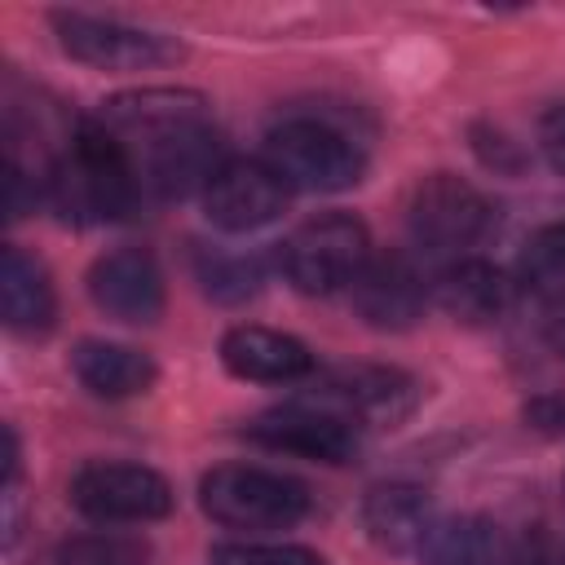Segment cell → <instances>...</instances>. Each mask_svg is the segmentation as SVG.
Instances as JSON below:
<instances>
[{
  "label": "cell",
  "mask_w": 565,
  "mask_h": 565,
  "mask_svg": "<svg viewBox=\"0 0 565 565\" xmlns=\"http://www.w3.org/2000/svg\"><path fill=\"white\" fill-rule=\"evenodd\" d=\"M516 278L543 305L552 309L565 305V225H543L525 238L516 256Z\"/></svg>",
  "instance_id": "cell-20"
},
{
  "label": "cell",
  "mask_w": 565,
  "mask_h": 565,
  "mask_svg": "<svg viewBox=\"0 0 565 565\" xmlns=\"http://www.w3.org/2000/svg\"><path fill=\"white\" fill-rule=\"evenodd\" d=\"M539 150L552 163V172L565 177V102L543 115V124H539Z\"/></svg>",
  "instance_id": "cell-25"
},
{
  "label": "cell",
  "mask_w": 565,
  "mask_h": 565,
  "mask_svg": "<svg viewBox=\"0 0 565 565\" xmlns=\"http://www.w3.org/2000/svg\"><path fill=\"white\" fill-rule=\"evenodd\" d=\"M247 437L265 450H282V455H300L318 463H344L358 450V424L309 397L256 415L247 424Z\"/></svg>",
  "instance_id": "cell-8"
},
{
  "label": "cell",
  "mask_w": 565,
  "mask_h": 565,
  "mask_svg": "<svg viewBox=\"0 0 565 565\" xmlns=\"http://www.w3.org/2000/svg\"><path fill=\"white\" fill-rule=\"evenodd\" d=\"M525 419L543 433H565V397H534L525 406Z\"/></svg>",
  "instance_id": "cell-26"
},
{
  "label": "cell",
  "mask_w": 565,
  "mask_h": 565,
  "mask_svg": "<svg viewBox=\"0 0 565 565\" xmlns=\"http://www.w3.org/2000/svg\"><path fill=\"white\" fill-rule=\"evenodd\" d=\"M97 128L124 150L141 199H185L221 172V137L199 93L146 88L102 106Z\"/></svg>",
  "instance_id": "cell-1"
},
{
  "label": "cell",
  "mask_w": 565,
  "mask_h": 565,
  "mask_svg": "<svg viewBox=\"0 0 565 565\" xmlns=\"http://www.w3.org/2000/svg\"><path fill=\"white\" fill-rule=\"evenodd\" d=\"M309 402H322L353 424L358 419H397L411 402V380L397 371H384V366H340L322 380V388Z\"/></svg>",
  "instance_id": "cell-14"
},
{
  "label": "cell",
  "mask_w": 565,
  "mask_h": 565,
  "mask_svg": "<svg viewBox=\"0 0 565 565\" xmlns=\"http://www.w3.org/2000/svg\"><path fill=\"white\" fill-rule=\"evenodd\" d=\"M278 265L296 291L335 296V291H349L371 265V234L349 212H322L282 238Z\"/></svg>",
  "instance_id": "cell-3"
},
{
  "label": "cell",
  "mask_w": 565,
  "mask_h": 565,
  "mask_svg": "<svg viewBox=\"0 0 565 565\" xmlns=\"http://www.w3.org/2000/svg\"><path fill=\"white\" fill-rule=\"evenodd\" d=\"M71 503L102 525H124V521H159L172 512V486L141 463H84L71 477Z\"/></svg>",
  "instance_id": "cell-7"
},
{
  "label": "cell",
  "mask_w": 565,
  "mask_h": 565,
  "mask_svg": "<svg viewBox=\"0 0 565 565\" xmlns=\"http://www.w3.org/2000/svg\"><path fill=\"white\" fill-rule=\"evenodd\" d=\"M199 503L230 530H287L309 512V490L274 468L221 463L199 481Z\"/></svg>",
  "instance_id": "cell-4"
},
{
  "label": "cell",
  "mask_w": 565,
  "mask_h": 565,
  "mask_svg": "<svg viewBox=\"0 0 565 565\" xmlns=\"http://www.w3.org/2000/svg\"><path fill=\"white\" fill-rule=\"evenodd\" d=\"M265 163L282 177L287 190L305 194H335L358 185L362 150L322 119H287L265 137Z\"/></svg>",
  "instance_id": "cell-5"
},
{
  "label": "cell",
  "mask_w": 565,
  "mask_h": 565,
  "mask_svg": "<svg viewBox=\"0 0 565 565\" xmlns=\"http://www.w3.org/2000/svg\"><path fill=\"white\" fill-rule=\"evenodd\" d=\"M508 565H565V543H561L547 525H530V530L512 543Z\"/></svg>",
  "instance_id": "cell-24"
},
{
  "label": "cell",
  "mask_w": 565,
  "mask_h": 565,
  "mask_svg": "<svg viewBox=\"0 0 565 565\" xmlns=\"http://www.w3.org/2000/svg\"><path fill=\"white\" fill-rule=\"evenodd\" d=\"M433 291H437V305L455 322H468V327H486L508 309V278L490 260H477V256L450 260L437 274Z\"/></svg>",
  "instance_id": "cell-17"
},
{
  "label": "cell",
  "mask_w": 565,
  "mask_h": 565,
  "mask_svg": "<svg viewBox=\"0 0 565 565\" xmlns=\"http://www.w3.org/2000/svg\"><path fill=\"white\" fill-rule=\"evenodd\" d=\"M71 371L75 380L93 393V397H137L154 384V362L150 353L132 349V344H115V340H84L71 353Z\"/></svg>",
  "instance_id": "cell-18"
},
{
  "label": "cell",
  "mask_w": 565,
  "mask_h": 565,
  "mask_svg": "<svg viewBox=\"0 0 565 565\" xmlns=\"http://www.w3.org/2000/svg\"><path fill=\"white\" fill-rule=\"evenodd\" d=\"M62 49L97 71H146L159 62L181 57V44H172L168 35L128 26V22H110V18H88V13H57L53 18Z\"/></svg>",
  "instance_id": "cell-9"
},
{
  "label": "cell",
  "mask_w": 565,
  "mask_h": 565,
  "mask_svg": "<svg viewBox=\"0 0 565 565\" xmlns=\"http://www.w3.org/2000/svg\"><path fill=\"white\" fill-rule=\"evenodd\" d=\"M547 344L565 358V305H561V309H552V318H547Z\"/></svg>",
  "instance_id": "cell-27"
},
{
  "label": "cell",
  "mask_w": 565,
  "mask_h": 565,
  "mask_svg": "<svg viewBox=\"0 0 565 565\" xmlns=\"http://www.w3.org/2000/svg\"><path fill=\"white\" fill-rule=\"evenodd\" d=\"M424 565H499V534L486 516H446L419 547Z\"/></svg>",
  "instance_id": "cell-19"
},
{
  "label": "cell",
  "mask_w": 565,
  "mask_h": 565,
  "mask_svg": "<svg viewBox=\"0 0 565 565\" xmlns=\"http://www.w3.org/2000/svg\"><path fill=\"white\" fill-rule=\"evenodd\" d=\"M88 296L102 313L119 322H154L163 313V274L159 260L141 247H115L93 260Z\"/></svg>",
  "instance_id": "cell-11"
},
{
  "label": "cell",
  "mask_w": 565,
  "mask_h": 565,
  "mask_svg": "<svg viewBox=\"0 0 565 565\" xmlns=\"http://www.w3.org/2000/svg\"><path fill=\"white\" fill-rule=\"evenodd\" d=\"M406 225H411V243L424 256L459 260V252L486 234L490 203L468 181H459L450 172H433L415 185L411 207H406Z\"/></svg>",
  "instance_id": "cell-6"
},
{
  "label": "cell",
  "mask_w": 565,
  "mask_h": 565,
  "mask_svg": "<svg viewBox=\"0 0 565 565\" xmlns=\"http://www.w3.org/2000/svg\"><path fill=\"white\" fill-rule=\"evenodd\" d=\"M212 565H322V556L291 543H225L212 552Z\"/></svg>",
  "instance_id": "cell-23"
},
{
  "label": "cell",
  "mask_w": 565,
  "mask_h": 565,
  "mask_svg": "<svg viewBox=\"0 0 565 565\" xmlns=\"http://www.w3.org/2000/svg\"><path fill=\"white\" fill-rule=\"evenodd\" d=\"M49 203L62 212V221H75V225L124 221L141 203V190L124 150L97 128V119L79 124L71 146L53 159Z\"/></svg>",
  "instance_id": "cell-2"
},
{
  "label": "cell",
  "mask_w": 565,
  "mask_h": 565,
  "mask_svg": "<svg viewBox=\"0 0 565 565\" xmlns=\"http://www.w3.org/2000/svg\"><path fill=\"white\" fill-rule=\"evenodd\" d=\"M362 525H366L371 543H380L388 552H419L428 530L437 525V512H433L428 490L406 486V481H388V486H375L366 494Z\"/></svg>",
  "instance_id": "cell-15"
},
{
  "label": "cell",
  "mask_w": 565,
  "mask_h": 565,
  "mask_svg": "<svg viewBox=\"0 0 565 565\" xmlns=\"http://www.w3.org/2000/svg\"><path fill=\"white\" fill-rule=\"evenodd\" d=\"M349 296L366 327L406 331L428 305V282L406 252H384V256H371L362 278L349 287Z\"/></svg>",
  "instance_id": "cell-12"
},
{
  "label": "cell",
  "mask_w": 565,
  "mask_h": 565,
  "mask_svg": "<svg viewBox=\"0 0 565 565\" xmlns=\"http://www.w3.org/2000/svg\"><path fill=\"white\" fill-rule=\"evenodd\" d=\"M287 203L282 177L265 159H225L203 190V212L225 234H247L269 225Z\"/></svg>",
  "instance_id": "cell-10"
},
{
  "label": "cell",
  "mask_w": 565,
  "mask_h": 565,
  "mask_svg": "<svg viewBox=\"0 0 565 565\" xmlns=\"http://www.w3.org/2000/svg\"><path fill=\"white\" fill-rule=\"evenodd\" d=\"M0 313H4V327L18 335H44L57 318L49 269L13 243L0 252Z\"/></svg>",
  "instance_id": "cell-16"
},
{
  "label": "cell",
  "mask_w": 565,
  "mask_h": 565,
  "mask_svg": "<svg viewBox=\"0 0 565 565\" xmlns=\"http://www.w3.org/2000/svg\"><path fill=\"white\" fill-rule=\"evenodd\" d=\"M194 274L203 282V291L221 305H238L247 296L260 291V265L256 256H234L221 247H199L194 252Z\"/></svg>",
  "instance_id": "cell-21"
},
{
  "label": "cell",
  "mask_w": 565,
  "mask_h": 565,
  "mask_svg": "<svg viewBox=\"0 0 565 565\" xmlns=\"http://www.w3.org/2000/svg\"><path fill=\"white\" fill-rule=\"evenodd\" d=\"M146 543L124 534H84L57 547V565H141Z\"/></svg>",
  "instance_id": "cell-22"
},
{
  "label": "cell",
  "mask_w": 565,
  "mask_h": 565,
  "mask_svg": "<svg viewBox=\"0 0 565 565\" xmlns=\"http://www.w3.org/2000/svg\"><path fill=\"white\" fill-rule=\"evenodd\" d=\"M221 362L230 366V375L260 380V384H291V380H305L313 371V353L296 335L269 331V327H234V331H225Z\"/></svg>",
  "instance_id": "cell-13"
}]
</instances>
